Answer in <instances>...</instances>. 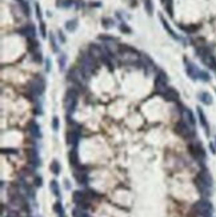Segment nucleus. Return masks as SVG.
<instances>
[{"label": "nucleus", "instance_id": "nucleus-1", "mask_svg": "<svg viewBox=\"0 0 216 217\" xmlns=\"http://www.w3.org/2000/svg\"><path fill=\"white\" fill-rule=\"evenodd\" d=\"M119 52H120V56H122V60L127 64H133L140 60V56L136 49H133L128 46H120Z\"/></svg>", "mask_w": 216, "mask_h": 217}, {"label": "nucleus", "instance_id": "nucleus-2", "mask_svg": "<svg viewBox=\"0 0 216 217\" xmlns=\"http://www.w3.org/2000/svg\"><path fill=\"white\" fill-rule=\"evenodd\" d=\"M28 89L31 93H33L35 96L42 95V93L44 92V89H46V81H44V79L42 76L33 77L28 84Z\"/></svg>", "mask_w": 216, "mask_h": 217}, {"label": "nucleus", "instance_id": "nucleus-3", "mask_svg": "<svg viewBox=\"0 0 216 217\" xmlns=\"http://www.w3.org/2000/svg\"><path fill=\"white\" fill-rule=\"evenodd\" d=\"M80 64H82L80 70H82V72L84 73V76H87V77L91 75L92 71L95 70V67H96L95 59L91 55H83L82 57H80Z\"/></svg>", "mask_w": 216, "mask_h": 217}, {"label": "nucleus", "instance_id": "nucleus-4", "mask_svg": "<svg viewBox=\"0 0 216 217\" xmlns=\"http://www.w3.org/2000/svg\"><path fill=\"white\" fill-rule=\"evenodd\" d=\"M193 210L202 217H211L212 205H211V203H208L207 200H200L193 205Z\"/></svg>", "mask_w": 216, "mask_h": 217}, {"label": "nucleus", "instance_id": "nucleus-5", "mask_svg": "<svg viewBox=\"0 0 216 217\" xmlns=\"http://www.w3.org/2000/svg\"><path fill=\"white\" fill-rule=\"evenodd\" d=\"M76 101H78V92L75 89H68L64 97V107L67 109V113H72L76 107Z\"/></svg>", "mask_w": 216, "mask_h": 217}, {"label": "nucleus", "instance_id": "nucleus-6", "mask_svg": "<svg viewBox=\"0 0 216 217\" xmlns=\"http://www.w3.org/2000/svg\"><path fill=\"white\" fill-rule=\"evenodd\" d=\"M167 73L164 71H159L156 79H155V89L159 93H163L167 89Z\"/></svg>", "mask_w": 216, "mask_h": 217}, {"label": "nucleus", "instance_id": "nucleus-7", "mask_svg": "<svg viewBox=\"0 0 216 217\" xmlns=\"http://www.w3.org/2000/svg\"><path fill=\"white\" fill-rule=\"evenodd\" d=\"M175 129H176L178 135L184 137V139H189L191 136H193V128H191L185 121H179Z\"/></svg>", "mask_w": 216, "mask_h": 217}, {"label": "nucleus", "instance_id": "nucleus-8", "mask_svg": "<svg viewBox=\"0 0 216 217\" xmlns=\"http://www.w3.org/2000/svg\"><path fill=\"white\" fill-rule=\"evenodd\" d=\"M89 55L93 59H104L107 56V52H105V49L96 46V44H91L89 46Z\"/></svg>", "mask_w": 216, "mask_h": 217}, {"label": "nucleus", "instance_id": "nucleus-9", "mask_svg": "<svg viewBox=\"0 0 216 217\" xmlns=\"http://www.w3.org/2000/svg\"><path fill=\"white\" fill-rule=\"evenodd\" d=\"M185 71H187V75L193 79V80H196V79H199V73L200 71L198 70V67L195 65V64H192L191 61H187V59H185Z\"/></svg>", "mask_w": 216, "mask_h": 217}, {"label": "nucleus", "instance_id": "nucleus-10", "mask_svg": "<svg viewBox=\"0 0 216 217\" xmlns=\"http://www.w3.org/2000/svg\"><path fill=\"white\" fill-rule=\"evenodd\" d=\"M188 149H189L191 155H192L195 159H203V157H204V149L200 147V144L192 142V144L188 145Z\"/></svg>", "mask_w": 216, "mask_h": 217}, {"label": "nucleus", "instance_id": "nucleus-11", "mask_svg": "<svg viewBox=\"0 0 216 217\" xmlns=\"http://www.w3.org/2000/svg\"><path fill=\"white\" fill-rule=\"evenodd\" d=\"M163 96H164V99L167 101H178L179 100V93H178V91L173 89V88H171V87H168L167 89L163 92Z\"/></svg>", "mask_w": 216, "mask_h": 217}, {"label": "nucleus", "instance_id": "nucleus-12", "mask_svg": "<svg viewBox=\"0 0 216 217\" xmlns=\"http://www.w3.org/2000/svg\"><path fill=\"white\" fill-rule=\"evenodd\" d=\"M18 32L22 33V35H24V36H27V39H29V37L35 39V35H36V29H35V27L32 26V24H28V26L20 28Z\"/></svg>", "mask_w": 216, "mask_h": 217}, {"label": "nucleus", "instance_id": "nucleus-13", "mask_svg": "<svg viewBox=\"0 0 216 217\" xmlns=\"http://www.w3.org/2000/svg\"><path fill=\"white\" fill-rule=\"evenodd\" d=\"M72 199H73V203H76L79 205L88 203V201H87V195H85L84 192H82V190H75Z\"/></svg>", "mask_w": 216, "mask_h": 217}, {"label": "nucleus", "instance_id": "nucleus-14", "mask_svg": "<svg viewBox=\"0 0 216 217\" xmlns=\"http://www.w3.org/2000/svg\"><path fill=\"white\" fill-rule=\"evenodd\" d=\"M195 184H196L200 193L204 195V196H209V188H211V186H208L204 181H202L199 177H196V179H195Z\"/></svg>", "mask_w": 216, "mask_h": 217}, {"label": "nucleus", "instance_id": "nucleus-15", "mask_svg": "<svg viewBox=\"0 0 216 217\" xmlns=\"http://www.w3.org/2000/svg\"><path fill=\"white\" fill-rule=\"evenodd\" d=\"M84 73L82 72V70H72L71 72L68 73V77L69 80H72L73 83H76V84H82V77H83Z\"/></svg>", "mask_w": 216, "mask_h": 217}, {"label": "nucleus", "instance_id": "nucleus-16", "mask_svg": "<svg viewBox=\"0 0 216 217\" xmlns=\"http://www.w3.org/2000/svg\"><path fill=\"white\" fill-rule=\"evenodd\" d=\"M27 156H28V160L29 162L33 165V166H38L40 165V159H39V155H38V152L35 151V149H28L27 152Z\"/></svg>", "mask_w": 216, "mask_h": 217}, {"label": "nucleus", "instance_id": "nucleus-17", "mask_svg": "<svg viewBox=\"0 0 216 217\" xmlns=\"http://www.w3.org/2000/svg\"><path fill=\"white\" fill-rule=\"evenodd\" d=\"M183 119L185 120V123H187L191 128L195 127V117L192 115V112L189 109H187V108H184V111H183Z\"/></svg>", "mask_w": 216, "mask_h": 217}, {"label": "nucleus", "instance_id": "nucleus-18", "mask_svg": "<svg viewBox=\"0 0 216 217\" xmlns=\"http://www.w3.org/2000/svg\"><path fill=\"white\" fill-rule=\"evenodd\" d=\"M198 115H199V120H200V124L203 125V128L205 129V132H207V135L209 133V127H208V123H207V119H205V115L202 108L198 107Z\"/></svg>", "mask_w": 216, "mask_h": 217}, {"label": "nucleus", "instance_id": "nucleus-19", "mask_svg": "<svg viewBox=\"0 0 216 217\" xmlns=\"http://www.w3.org/2000/svg\"><path fill=\"white\" fill-rule=\"evenodd\" d=\"M28 131H29V133L33 136V137H40L42 136V133H40V127L36 124L35 121H31L29 123V125H28Z\"/></svg>", "mask_w": 216, "mask_h": 217}, {"label": "nucleus", "instance_id": "nucleus-20", "mask_svg": "<svg viewBox=\"0 0 216 217\" xmlns=\"http://www.w3.org/2000/svg\"><path fill=\"white\" fill-rule=\"evenodd\" d=\"M159 17H160V22H162V24H163V27H164V29H165V31H168V32H169V35L172 36V37L175 39V40H180V37H179V36L176 35V33H175V31H173V29L169 27V24H168L167 22H165V19H164V17L162 16V15H160Z\"/></svg>", "mask_w": 216, "mask_h": 217}, {"label": "nucleus", "instance_id": "nucleus-21", "mask_svg": "<svg viewBox=\"0 0 216 217\" xmlns=\"http://www.w3.org/2000/svg\"><path fill=\"white\" fill-rule=\"evenodd\" d=\"M198 97H199V100L202 101L203 104H205V105L212 104V96H211L208 92H200L198 95Z\"/></svg>", "mask_w": 216, "mask_h": 217}, {"label": "nucleus", "instance_id": "nucleus-22", "mask_svg": "<svg viewBox=\"0 0 216 217\" xmlns=\"http://www.w3.org/2000/svg\"><path fill=\"white\" fill-rule=\"evenodd\" d=\"M69 164H71L73 168H78L79 166V155H78V152L76 149H72L71 152H69Z\"/></svg>", "mask_w": 216, "mask_h": 217}, {"label": "nucleus", "instance_id": "nucleus-23", "mask_svg": "<svg viewBox=\"0 0 216 217\" xmlns=\"http://www.w3.org/2000/svg\"><path fill=\"white\" fill-rule=\"evenodd\" d=\"M75 179H76V181L79 182L80 185H84V184H87V181H88V179H87V173H84V172H80V171H78V169H75Z\"/></svg>", "mask_w": 216, "mask_h": 217}, {"label": "nucleus", "instance_id": "nucleus-24", "mask_svg": "<svg viewBox=\"0 0 216 217\" xmlns=\"http://www.w3.org/2000/svg\"><path fill=\"white\" fill-rule=\"evenodd\" d=\"M198 177H199V179L202 180V181H204L208 186H212V179H211V176H209V173H208L207 171H202V172L199 173Z\"/></svg>", "mask_w": 216, "mask_h": 217}, {"label": "nucleus", "instance_id": "nucleus-25", "mask_svg": "<svg viewBox=\"0 0 216 217\" xmlns=\"http://www.w3.org/2000/svg\"><path fill=\"white\" fill-rule=\"evenodd\" d=\"M67 140L69 144H73V145H76L78 144V141H79V133L76 131H71V132H68V135H67Z\"/></svg>", "mask_w": 216, "mask_h": 217}, {"label": "nucleus", "instance_id": "nucleus-26", "mask_svg": "<svg viewBox=\"0 0 216 217\" xmlns=\"http://www.w3.org/2000/svg\"><path fill=\"white\" fill-rule=\"evenodd\" d=\"M142 61H143V64H144V68H148V72H151L155 68V64H153V61L151 60V59L147 56V55H143L142 57Z\"/></svg>", "mask_w": 216, "mask_h": 217}, {"label": "nucleus", "instance_id": "nucleus-27", "mask_svg": "<svg viewBox=\"0 0 216 217\" xmlns=\"http://www.w3.org/2000/svg\"><path fill=\"white\" fill-rule=\"evenodd\" d=\"M66 28H67V31H69V32H73L75 29L78 28V20H76V19H72V20H68V22L66 23Z\"/></svg>", "mask_w": 216, "mask_h": 217}, {"label": "nucleus", "instance_id": "nucleus-28", "mask_svg": "<svg viewBox=\"0 0 216 217\" xmlns=\"http://www.w3.org/2000/svg\"><path fill=\"white\" fill-rule=\"evenodd\" d=\"M27 44H28V49H29L31 52H35V51L38 49V47H39V43L35 40V39H31V37H29L28 40H27Z\"/></svg>", "mask_w": 216, "mask_h": 217}, {"label": "nucleus", "instance_id": "nucleus-29", "mask_svg": "<svg viewBox=\"0 0 216 217\" xmlns=\"http://www.w3.org/2000/svg\"><path fill=\"white\" fill-rule=\"evenodd\" d=\"M49 188H51L52 193H53L55 196H56V197L60 196V189H59V184H58V181L52 180V181H51V184H49Z\"/></svg>", "mask_w": 216, "mask_h": 217}, {"label": "nucleus", "instance_id": "nucleus-30", "mask_svg": "<svg viewBox=\"0 0 216 217\" xmlns=\"http://www.w3.org/2000/svg\"><path fill=\"white\" fill-rule=\"evenodd\" d=\"M144 8L147 11L148 15H152L153 13V4H152V0H144Z\"/></svg>", "mask_w": 216, "mask_h": 217}, {"label": "nucleus", "instance_id": "nucleus-31", "mask_svg": "<svg viewBox=\"0 0 216 217\" xmlns=\"http://www.w3.org/2000/svg\"><path fill=\"white\" fill-rule=\"evenodd\" d=\"M49 169H51V172H52L53 175H59L60 173V164H59L56 160H53L51 166H49Z\"/></svg>", "mask_w": 216, "mask_h": 217}, {"label": "nucleus", "instance_id": "nucleus-32", "mask_svg": "<svg viewBox=\"0 0 216 217\" xmlns=\"http://www.w3.org/2000/svg\"><path fill=\"white\" fill-rule=\"evenodd\" d=\"M16 2L19 3V6L22 7V9H23V12H24V15H27V16H29V7H28V4L24 2V0H16Z\"/></svg>", "mask_w": 216, "mask_h": 217}, {"label": "nucleus", "instance_id": "nucleus-33", "mask_svg": "<svg viewBox=\"0 0 216 217\" xmlns=\"http://www.w3.org/2000/svg\"><path fill=\"white\" fill-rule=\"evenodd\" d=\"M102 24L104 26V28H111V27H113V20L109 17H104L102 20Z\"/></svg>", "mask_w": 216, "mask_h": 217}, {"label": "nucleus", "instance_id": "nucleus-34", "mask_svg": "<svg viewBox=\"0 0 216 217\" xmlns=\"http://www.w3.org/2000/svg\"><path fill=\"white\" fill-rule=\"evenodd\" d=\"M66 61H67V56H66V55H60V56H59V65H60V70H64V67H66Z\"/></svg>", "mask_w": 216, "mask_h": 217}, {"label": "nucleus", "instance_id": "nucleus-35", "mask_svg": "<svg viewBox=\"0 0 216 217\" xmlns=\"http://www.w3.org/2000/svg\"><path fill=\"white\" fill-rule=\"evenodd\" d=\"M72 215H73V217H87V215H85L84 212H82V208H76V209H73Z\"/></svg>", "mask_w": 216, "mask_h": 217}, {"label": "nucleus", "instance_id": "nucleus-36", "mask_svg": "<svg viewBox=\"0 0 216 217\" xmlns=\"http://www.w3.org/2000/svg\"><path fill=\"white\" fill-rule=\"evenodd\" d=\"M49 40H51L52 51H53V52H58V46H56V41H55V37H53L52 33H49Z\"/></svg>", "mask_w": 216, "mask_h": 217}, {"label": "nucleus", "instance_id": "nucleus-37", "mask_svg": "<svg viewBox=\"0 0 216 217\" xmlns=\"http://www.w3.org/2000/svg\"><path fill=\"white\" fill-rule=\"evenodd\" d=\"M53 210L56 212V213H59V215H63V213H64V212H63V206H62V204H60V203H56V204H55Z\"/></svg>", "mask_w": 216, "mask_h": 217}, {"label": "nucleus", "instance_id": "nucleus-38", "mask_svg": "<svg viewBox=\"0 0 216 217\" xmlns=\"http://www.w3.org/2000/svg\"><path fill=\"white\" fill-rule=\"evenodd\" d=\"M199 79H202L203 81H209V75H208L207 72L200 71V73H199Z\"/></svg>", "mask_w": 216, "mask_h": 217}, {"label": "nucleus", "instance_id": "nucleus-39", "mask_svg": "<svg viewBox=\"0 0 216 217\" xmlns=\"http://www.w3.org/2000/svg\"><path fill=\"white\" fill-rule=\"evenodd\" d=\"M52 128H53V131L59 129V117H56V116L52 119Z\"/></svg>", "mask_w": 216, "mask_h": 217}, {"label": "nucleus", "instance_id": "nucleus-40", "mask_svg": "<svg viewBox=\"0 0 216 217\" xmlns=\"http://www.w3.org/2000/svg\"><path fill=\"white\" fill-rule=\"evenodd\" d=\"M2 152H3V153H8V155H16L18 153V149H11V148L6 149V148H3Z\"/></svg>", "mask_w": 216, "mask_h": 217}, {"label": "nucleus", "instance_id": "nucleus-41", "mask_svg": "<svg viewBox=\"0 0 216 217\" xmlns=\"http://www.w3.org/2000/svg\"><path fill=\"white\" fill-rule=\"evenodd\" d=\"M40 33H42V36H43V37H46V36H47V31H46V24H44L43 22L40 23Z\"/></svg>", "mask_w": 216, "mask_h": 217}, {"label": "nucleus", "instance_id": "nucleus-42", "mask_svg": "<svg viewBox=\"0 0 216 217\" xmlns=\"http://www.w3.org/2000/svg\"><path fill=\"white\" fill-rule=\"evenodd\" d=\"M120 31H122V32H125V33H131L132 29L129 28L128 26H125V24H122V26H120Z\"/></svg>", "mask_w": 216, "mask_h": 217}, {"label": "nucleus", "instance_id": "nucleus-43", "mask_svg": "<svg viewBox=\"0 0 216 217\" xmlns=\"http://www.w3.org/2000/svg\"><path fill=\"white\" fill-rule=\"evenodd\" d=\"M182 28L184 29V31H187V32H195L199 27L198 26H191V27H182Z\"/></svg>", "mask_w": 216, "mask_h": 217}, {"label": "nucleus", "instance_id": "nucleus-44", "mask_svg": "<svg viewBox=\"0 0 216 217\" xmlns=\"http://www.w3.org/2000/svg\"><path fill=\"white\" fill-rule=\"evenodd\" d=\"M35 9H36V17L38 19H42V9H40V6L36 3L35 4Z\"/></svg>", "mask_w": 216, "mask_h": 217}, {"label": "nucleus", "instance_id": "nucleus-45", "mask_svg": "<svg viewBox=\"0 0 216 217\" xmlns=\"http://www.w3.org/2000/svg\"><path fill=\"white\" fill-rule=\"evenodd\" d=\"M33 53H35L33 60H35V61H39V63L42 61V55H40V52H39V53H38V52H33Z\"/></svg>", "mask_w": 216, "mask_h": 217}, {"label": "nucleus", "instance_id": "nucleus-46", "mask_svg": "<svg viewBox=\"0 0 216 217\" xmlns=\"http://www.w3.org/2000/svg\"><path fill=\"white\" fill-rule=\"evenodd\" d=\"M46 64H47V68H46V70L49 72V71H51V60H49V59H47V60H46Z\"/></svg>", "mask_w": 216, "mask_h": 217}, {"label": "nucleus", "instance_id": "nucleus-47", "mask_svg": "<svg viewBox=\"0 0 216 217\" xmlns=\"http://www.w3.org/2000/svg\"><path fill=\"white\" fill-rule=\"evenodd\" d=\"M35 182H36L38 186H42V185H43V184H42V179H40V177H36V179H35Z\"/></svg>", "mask_w": 216, "mask_h": 217}, {"label": "nucleus", "instance_id": "nucleus-48", "mask_svg": "<svg viewBox=\"0 0 216 217\" xmlns=\"http://www.w3.org/2000/svg\"><path fill=\"white\" fill-rule=\"evenodd\" d=\"M59 39H60V40H62L63 43H64V41H66V37H64V36H63V33H62V32H59Z\"/></svg>", "mask_w": 216, "mask_h": 217}, {"label": "nucleus", "instance_id": "nucleus-49", "mask_svg": "<svg viewBox=\"0 0 216 217\" xmlns=\"http://www.w3.org/2000/svg\"><path fill=\"white\" fill-rule=\"evenodd\" d=\"M7 217H19L18 215H9V216H7Z\"/></svg>", "mask_w": 216, "mask_h": 217}]
</instances>
